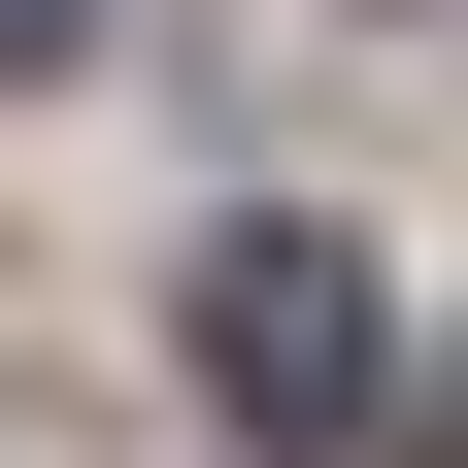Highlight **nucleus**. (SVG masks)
I'll list each match as a JSON object with an SVG mask.
<instances>
[{
    "label": "nucleus",
    "mask_w": 468,
    "mask_h": 468,
    "mask_svg": "<svg viewBox=\"0 0 468 468\" xmlns=\"http://www.w3.org/2000/svg\"><path fill=\"white\" fill-rule=\"evenodd\" d=\"M68 34H101V0H0V68H68Z\"/></svg>",
    "instance_id": "2"
},
{
    "label": "nucleus",
    "mask_w": 468,
    "mask_h": 468,
    "mask_svg": "<svg viewBox=\"0 0 468 468\" xmlns=\"http://www.w3.org/2000/svg\"><path fill=\"white\" fill-rule=\"evenodd\" d=\"M201 401H234L268 468H401V268H368V234H302V201L201 234Z\"/></svg>",
    "instance_id": "1"
}]
</instances>
